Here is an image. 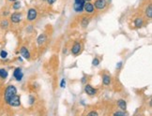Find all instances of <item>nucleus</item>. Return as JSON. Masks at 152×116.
<instances>
[{
	"label": "nucleus",
	"mask_w": 152,
	"mask_h": 116,
	"mask_svg": "<svg viewBox=\"0 0 152 116\" xmlns=\"http://www.w3.org/2000/svg\"><path fill=\"white\" fill-rule=\"evenodd\" d=\"M17 94V88L14 85H9L7 88H6L4 92V99L6 103H8V101L13 96Z\"/></svg>",
	"instance_id": "obj_1"
},
{
	"label": "nucleus",
	"mask_w": 152,
	"mask_h": 116,
	"mask_svg": "<svg viewBox=\"0 0 152 116\" xmlns=\"http://www.w3.org/2000/svg\"><path fill=\"white\" fill-rule=\"evenodd\" d=\"M84 4L85 1L84 0H74V4H73V9L75 12L81 13L84 11Z\"/></svg>",
	"instance_id": "obj_2"
},
{
	"label": "nucleus",
	"mask_w": 152,
	"mask_h": 116,
	"mask_svg": "<svg viewBox=\"0 0 152 116\" xmlns=\"http://www.w3.org/2000/svg\"><path fill=\"white\" fill-rule=\"evenodd\" d=\"M8 105H10V107H19L21 105V98L18 95H15L10 99L8 101Z\"/></svg>",
	"instance_id": "obj_3"
},
{
	"label": "nucleus",
	"mask_w": 152,
	"mask_h": 116,
	"mask_svg": "<svg viewBox=\"0 0 152 116\" xmlns=\"http://www.w3.org/2000/svg\"><path fill=\"white\" fill-rule=\"evenodd\" d=\"M37 16H38V10L34 8L29 9L27 11V16H26V19L29 22H34L35 20L37 19Z\"/></svg>",
	"instance_id": "obj_4"
},
{
	"label": "nucleus",
	"mask_w": 152,
	"mask_h": 116,
	"mask_svg": "<svg viewBox=\"0 0 152 116\" xmlns=\"http://www.w3.org/2000/svg\"><path fill=\"white\" fill-rule=\"evenodd\" d=\"M84 11H85V12H86L87 14L94 13V11H95L94 5H93L91 2H85V4H84Z\"/></svg>",
	"instance_id": "obj_5"
},
{
	"label": "nucleus",
	"mask_w": 152,
	"mask_h": 116,
	"mask_svg": "<svg viewBox=\"0 0 152 116\" xmlns=\"http://www.w3.org/2000/svg\"><path fill=\"white\" fill-rule=\"evenodd\" d=\"M23 19V15L20 12H14L10 15V22L13 24H19Z\"/></svg>",
	"instance_id": "obj_6"
},
{
	"label": "nucleus",
	"mask_w": 152,
	"mask_h": 116,
	"mask_svg": "<svg viewBox=\"0 0 152 116\" xmlns=\"http://www.w3.org/2000/svg\"><path fill=\"white\" fill-rule=\"evenodd\" d=\"M94 5V8H96L99 10H102L106 8L107 6V2L106 0H96L95 3L93 4Z\"/></svg>",
	"instance_id": "obj_7"
},
{
	"label": "nucleus",
	"mask_w": 152,
	"mask_h": 116,
	"mask_svg": "<svg viewBox=\"0 0 152 116\" xmlns=\"http://www.w3.org/2000/svg\"><path fill=\"white\" fill-rule=\"evenodd\" d=\"M13 77L15 78L16 80H18V82L22 80L23 77H24V73H23L22 69L20 67H16L14 69V71H13Z\"/></svg>",
	"instance_id": "obj_8"
},
{
	"label": "nucleus",
	"mask_w": 152,
	"mask_h": 116,
	"mask_svg": "<svg viewBox=\"0 0 152 116\" xmlns=\"http://www.w3.org/2000/svg\"><path fill=\"white\" fill-rule=\"evenodd\" d=\"M82 50V44L80 42H75L72 45V54L73 55H78L80 54V51Z\"/></svg>",
	"instance_id": "obj_9"
},
{
	"label": "nucleus",
	"mask_w": 152,
	"mask_h": 116,
	"mask_svg": "<svg viewBox=\"0 0 152 116\" xmlns=\"http://www.w3.org/2000/svg\"><path fill=\"white\" fill-rule=\"evenodd\" d=\"M20 54H21L22 57L25 58V59H26V60H29V59H30V57H31V54H30V53H29V51L27 50L26 47H25V46L21 47Z\"/></svg>",
	"instance_id": "obj_10"
},
{
	"label": "nucleus",
	"mask_w": 152,
	"mask_h": 116,
	"mask_svg": "<svg viewBox=\"0 0 152 116\" xmlns=\"http://www.w3.org/2000/svg\"><path fill=\"white\" fill-rule=\"evenodd\" d=\"M85 92L88 96H95L97 94V90L95 88H93V87L90 84H86V86H85Z\"/></svg>",
	"instance_id": "obj_11"
},
{
	"label": "nucleus",
	"mask_w": 152,
	"mask_h": 116,
	"mask_svg": "<svg viewBox=\"0 0 152 116\" xmlns=\"http://www.w3.org/2000/svg\"><path fill=\"white\" fill-rule=\"evenodd\" d=\"M133 22H134V25H135V27L140 28V27H142L143 25H144V20H143L142 17H137V18L134 19Z\"/></svg>",
	"instance_id": "obj_12"
},
{
	"label": "nucleus",
	"mask_w": 152,
	"mask_h": 116,
	"mask_svg": "<svg viewBox=\"0 0 152 116\" xmlns=\"http://www.w3.org/2000/svg\"><path fill=\"white\" fill-rule=\"evenodd\" d=\"M102 83L105 86L110 85V83H111V76L110 75H108V74L102 75Z\"/></svg>",
	"instance_id": "obj_13"
},
{
	"label": "nucleus",
	"mask_w": 152,
	"mask_h": 116,
	"mask_svg": "<svg viewBox=\"0 0 152 116\" xmlns=\"http://www.w3.org/2000/svg\"><path fill=\"white\" fill-rule=\"evenodd\" d=\"M118 106L121 111H126L127 109V102L124 99H118Z\"/></svg>",
	"instance_id": "obj_14"
},
{
	"label": "nucleus",
	"mask_w": 152,
	"mask_h": 116,
	"mask_svg": "<svg viewBox=\"0 0 152 116\" xmlns=\"http://www.w3.org/2000/svg\"><path fill=\"white\" fill-rule=\"evenodd\" d=\"M45 41H46V36H45V34H40L39 36L38 37V38H37V43H38V45H42V44H44L45 43Z\"/></svg>",
	"instance_id": "obj_15"
},
{
	"label": "nucleus",
	"mask_w": 152,
	"mask_h": 116,
	"mask_svg": "<svg viewBox=\"0 0 152 116\" xmlns=\"http://www.w3.org/2000/svg\"><path fill=\"white\" fill-rule=\"evenodd\" d=\"M145 16H147L148 19L152 18V6L151 5H149L148 7L145 9Z\"/></svg>",
	"instance_id": "obj_16"
},
{
	"label": "nucleus",
	"mask_w": 152,
	"mask_h": 116,
	"mask_svg": "<svg viewBox=\"0 0 152 116\" xmlns=\"http://www.w3.org/2000/svg\"><path fill=\"white\" fill-rule=\"evenodd\" d=\"M89 22H90L89 17H84L83 20H82V22H81V25L83 27H87L89 25Z\"/></svg>",
	"instance_id": "obj_17"
},
{
	"label": "nucleus",
	"mask_w": 152,
	"mask_h": 116,
	"mask_svg": "<svg viewBox=\"0 0 152 116\" xmlns=\"http://www.w3.org/2000/svg\"><path fill=\"white\" fill-rule=\"evenodd\" d=\"M8 71L6 70L5 68H0V78H2V79H7L8 77Z\"/></svg>",
	"instance_id": "obj_18"
},
{
	"label": "nucleus",
	"mask_w": 152,
	"mask_h": 116,
	"mask_svg": "<svg viewBox=\"0 0 152 116\" xmlns=\"http://www.w3.org/2000/svg\"><path fill=\"white\" fill-rule=\"evenodd\" d=\"M0 26H1V28H3V29H7L9 26H10V22H9V21L8 20H2V22H0Z\"/></svg>",
	"instance_id": "obj_19"
},
{
	"label": "nucleus",
	"mask_w": 152,
	"mask_h": 116,
	"mask_svg": "<svg viewBox=\"0 0 152 116\" xmlns=\"http://www.w3.org/2000/svg\"><path fill=\"white\" fill-rule=\"evenodd\" d=\"M21 7H22V5H21V2H20V1H18V0H16V1H14V4L12 5V9H13L14 10H18V9H20Z\"/></svg>",
	"instance_id": "obj_20"
},
{
	"label": "nucleus",
	"mask_w": 152,
	"mask_h": 116,
	"mask_svg": "<svg viewBox=\"0 0 152 116\" xmlns=\"http://www.w3.org/2000/svg\"><path fill=\"white\" fill-rule=\"evenodd\" d=\"M8 56V53L6 51H0V57L2 58V59H6Z\"/></svg>",
	"instance_id": "obj_21"
},
{
	"label": "nucleus",
	"mask_w": 152,
	"mask_h": 116,
	"mask_svg": "<svg viewBox=\"0 0 152 116\" xmlns=\"http://www.w3.org/2000/svg\"><path fill=\"white\" fill-rule=\"evenodd\" d=\"M119 115H121V116H125V115H127V112H125V111H122V112H114V116H119Z\"/></svg>",
	"instance_id": "obj_22"
},
{
	"label": "nucleus",
	"mask_w": 152,
	"mask_h": 116,
	"mask_svg": "<svg viewBox=\"0 0 152 116\" xmlns=\"http://www.w3.org/2000/svg\"><path fill=\"white\" fill-rule=\"evenodd\" d=\"M99 64H100V60H99V58H94V59L92 60V65L94 66V67H97L99 66Z\"/></svg>",
	"instance_id": "obj_23"
},
{
	"label": "nucleus",
	"mask_w": 152,
	"mask_h": 116,
	"mask_svg": "<svg viewBox=\"0 0 152 116\" xmlns=\"http://www.w3.org/2000/svg\"><path fill=\"white\" fill-rule=\"evenodd\" d=\"M35 100H36V98H35L33 96H29V104H30V105H32V104H34Z\"/></svg>",
	"instance_id": "obj_24"
},
{
	"label": "nucleus",
	"mask_w": 152,
	"mask_h": 116,
	"mask_svg": "<svg viewBox=\"0 0 152 116\" xmlns=\"http://www.w3.org/2000/svg\"><path fill=\"white\" fill-rule=\"evenodd\" d=\"M60 87H61V88H65V87H66V80H65V79H62L61 80V82H60Z\"/></svg>",
	"instance_id": "obj_25"
},
{
	"label": "nucleus",
	"mask_w": 152,
	"mask_h": 116,
	"mask_svg": "<svg viewBox=\"0 0 152 116\" xmlns=\"http://www.w3.org/2000/svg\"><path fill=\"white\" fill-rule=\"evenodd\" d=\"M87 115H94V116H98L99 114H98V112H95V111H93V112H88L87 113Z\"/></svg>",
	"instance_id": "obj_26"
},
{
	"label": "nucleus",
	"mask_w": 152,
	"mask_h": 116,
	"mask_svg": "<svg viewBox=\"0 0 152 116\" xmlns=\"http://www.w3.org/2000/svg\"><path fill=\"white\" fill-rule=\"evenodd\" d=\"M46 1H47V3H48L49 5H53L54 3L56 2V0H46Z\"/></svg>",
	"instance_id": "obj_27"
},
{
	"label": "nucleus",
	"mask_w": 152,
	"mask_h": 116,
	"mask_svg": "<svg viewBox=\"0 0 152 116\" xmlns=\"http://www.w3.org/2000/svg\"><path fill=\"white\" fill-rule=\"evenodd\" d=\"M121 66H122V62L118 63V65H116V68H120V67H121Z\"/></svg>",
	"instance_id": "obj_28"
},
{
	"label": "nucleus",
	"mask_w": 152,
	"mask_h": 116,
	"mask_svg": "<svg viewBox=\"0 0 152 116\" xmlns=\"http://www.w3.org/2000/svg\"><path fill=\"white\" fill-rule=\"evenodd\" d=\"M82 83H86V78H85V77L83 78V80H82Z\"/></svg>",
	"instance_id": "obj_29"
},
{
	"label": "nucleus",
	"mask_w": 152,
	"mask_h": 116,
	"mask_svg": "<svg viewBox=\"0 0 152 116\" xmlns=\"http://www.w3.org/2000/svg\"><path fill=\"white\" fill-rule=\"evenodd\" d=\"M85 2H91V0H84Z\"/></svg>",
	"instance_id": "obj_30"
},
{
	"label": "nucleus",
	"mask_w": 152,
	"mask_h": 116,
	"mask_svg": "<svg viewBox=\"0 0 152 116\" xmlns=\"http://www.w3.org/2000/svg\"><path fill=\"white\" fill-rule=\"evenodd\" d=\"M9 1H10V2H14V1H16V0H9Z\"/></svg>",
	"instance_id": "obj_31"
}]
</instances>
